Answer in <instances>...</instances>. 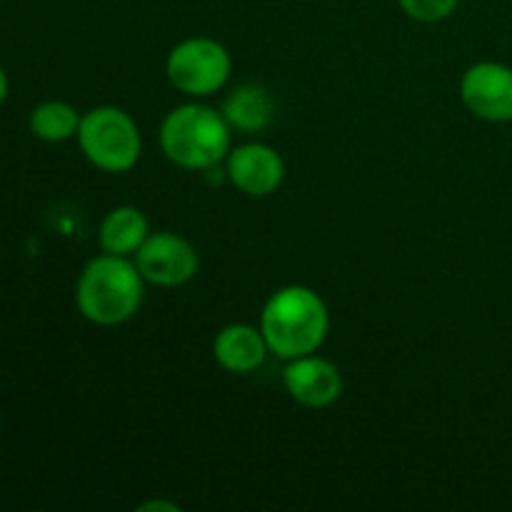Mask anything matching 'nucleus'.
<instances>
[{
    "label": "nucleus",
    "mask_w": 512,
    "mask_h": 512,
    "mask_svg": "<svg viewBox=\"0 0 512 512\" xmlns=\"http://www.w3.org/2000/svg\"><path fill=\"white\" fill-rule=\"evenodd\" d=\"M260 330L270 353L285 363L318 353L330 333L328 305L313 288L285 285L265 303L260 313Z\"/></svg>",
    "instance_id": "obj_1"
},
{
    "label": "nucleus",
    "mask_w": 512,
    "mask_h": 512,
    "mask_svg": "<svg viewBox=\"0 0 512 512\" xmlns=\"http://www.w3.org/2000/svg\"><path fill=\"white\" fill-rule=\"evenodd\" d=\"M83 115L65 100H45L30 110L28 128L43 143H65L75 138Z\"/></svg>",
    "instance_id": "obj_13"
},
{
    "label": "nucleus",
    "mask_w": 512,
    "mask_h": 512,
    "mask_svg": "<svg viewBox=\"0 0 512 512\" xmlns=\"http://www.w3.org/2000/svg\"><path fill=\"white\" fill-rule=\"evenodd\" d=\"M460 98L475 118L488 123H510L512 68L495 60L470 65L460 78Z\"/></svg>",
    "instance_id": "obj_7"
},
{
    "label": "nucleus",
    "mask_w": 512,
    "mask_h": 512,
    "mask_svg": "<svg viewBox=\"0 0 512 512\" xmlns=\"http://www.w3.org/2000/svg\"><path fill=\"white\" fill-rule=\"evenodd\" d=\"M78 145L90 165L110 175L128 173L143 153V135L133 115L115 105H98L80 118Z\"/></svg>",
    "instance_id": "obj_4"
},
{
    "label": "nucleus",
    "mask_w": 512,
    "mask_h": 512,
    "mask_svg": "<svg viewBox=\"0 0 512 512\" xmlns=\"http://www.w3.org/2000/svg\"><path fill=\"white\" fill-rule=\"evenodd\" d=\"M270 348L263 330L248 323L225 325L213 340V355L218 365L228 373L248 375L258 370L268 358Z\"/></svg>",
    "instance_id": "obj_10"
},
{
    "label": "nucleus",
    "mask_w": 512,
    "mask_h": 512,
    "mask_svg": "<svg viewBox=\"0 0 512 512\" xmlns=\"http://www.w3.org/2000/svg\"><path fill=\"white\" fill-rule=\"evenodd\" d=\"M8 90H10L8 73H5V70L0 68V105H3V103H5V98H8Z\"/></svg>",
    "instance_id": "obj_15"
},
{
    "label": "nucleus",
    "mask_w": 512,
    "mask_h": 512,
    "mask_svg": "<svg viewBox=\"0 0 512 512\" xmlns=\"http://www.w3.org/2000/svg\"><path fill=\"white\" fill-rule=\"evenodd\" d=\"M180 510L178 505H173V503H145V505H140V510Z\"/></svg>",
    "instance_id": "obj_16"
},
{
    "label": "nucleus",
    "mask_w": 512,
    "mask_h": 512,
    "mask_svg": "<svg viewBox=\"0 0 512 512\" xmlns=\"http://www.w3.org/2000/svg\"><path fill=\"white\" fill-rule=\"evenodd\" d=\"M233 58L215 38L195 35L175 45L165 60V75L180 93L190 98H210L228 85Z\"/></svg>",
    "instance_id": "obj_5"
},
{
    "label": "nucleus",
    "mask_w": 512,
    "mask_h": 512,
    "mask_svg": "<svg viewBox=\"0 0 512 512\" xmlns=\"http://www.w3.org/2000/svg\"><path fill=\"white\" fill-rule=\"evenodd\" d=\"M133 260L145 283L158 285V288H180L190 283L200 268L195 245L170 230L150 233Z\"/></svg>",
    "instance_id": "obj_6"
},
{
    "label": "nucleus",
    "mask_w": 512,
    "mask_h": 512,
    "mask_svg": "<svg viewBox=\"0 0 512 512\" xmlns=\"http://www.w3.org/2000/svg\"><path fill=\"white\" fill-rule=\"evenodd\" d=\"M403 13L418 23H440L458 10L460 0H398Z\"/></svg>",
    "instance_id": "obj_14"
},
{
    "label": "nucleus",
    "mask_w": 512,
    "mask_h": 512,
    "mask_svg": "<svg viewBox=\"0 0 512 512\" xmlns=\"http://www.w3.org/2000/svg\"><path fill=\"white\" fill-rule=\"evenodd\" d=\"M223 115L230 128L240 133H258L270 125L275 115V100L268 88L258 83H243L230 90L223 103Z\"/></svg>",
    "instance_id": "obj_12"
},
{
    "label": "nucleus",
    "mask_w": 512,
    "mask_h": 512,
    "mask_svg": "<svg viewBox=\"0 0 512 512\" xmlns=\"http://www.w3.org/2000/svg\"><path fill=\"white\" fill-rule=\"evenodd\" d=\"M233 128L223 110L203 103H183L160 123V148L183 170H213L233 148Z\"/></svg>",
    "instance_id": "obj_3"
},
{
    "label": "nucleus",
    "mask_w": 512,
    "mask_h": 512,
    "mask_svg": "<svg viewBox=\"0 0 512 512\" xmlns=\"http://www.w3.org/2000/svg\"><path fill=\"white\" fill-rule=\"evenodd\" d=\"M283 383L290 398L310 410L330 408L343 395V375L338 365L320 358L318 353L288 360L283 370Z\"/></svg>",
    "instance_id": "obj_9"
},
{
    "label": "nucleus",
    "mask_w": 512,
    "mask_h": 512,
    "mask_svg": "<svg viewBox=\"0 0 512 512\" xmlns=\"http://www.w3.org/2000/svg\"><path fill=\"white\" fill-rule=\"evenodd\" d=\"M145 298V278L133 258L103 253L90 260L75 285V305L88 323L113 328L133 320Z\"/></svg>",
    "instance_id": "obj_2"
},
{
    "label": "nucleus",
    "mask_w": 512,
    "mask_h": 512,
    "mask_svg": "<svg viewBox=\"0 0 512 512\" xmlns=\"http://www.w3.org/2000/svg\"><path fill=\"white\" fill-rule=\"evenodd\" d=\"M225 175L240 193L250 198L273 195L285 180V160L265 143H245L230 148L225 158Z\"/></svg>",
    "instance_id": "obj_8"
},
{
    "label": "nucleus",
    "mask_w": 512,
    "mask_h": 512,
    "mask_svg": "<svg viewBox=\"0 0 512 512\" xmlns=\"http://www.w3.org/2000/svg\"><path fill=\"white\" fill-rule=\"evenodd\" d=\"M150 235L148 218L135 205H118L108 210L98 230V240L103 253L123 255V258H135L143 243Z\"/></svg>",
    "instance_id": "obj_11"
}]
</instances>
